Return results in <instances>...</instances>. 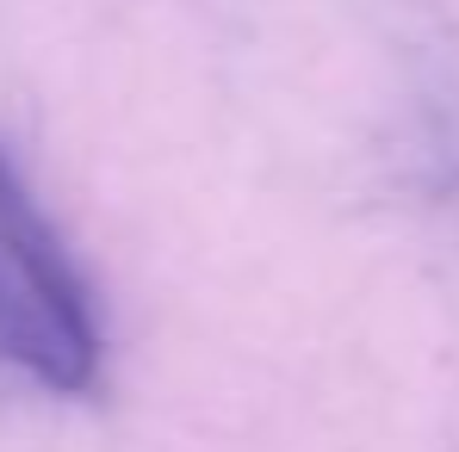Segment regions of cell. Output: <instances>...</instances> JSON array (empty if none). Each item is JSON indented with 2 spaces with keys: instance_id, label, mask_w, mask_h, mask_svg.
<instances>
[{
  "instance_id": "1",
  "label": "cell",
  "mask_w": 459,
  "mask_h": 452,
  "mask_svg": "<svg viewBox=\"0 0 459 452\" xmlns=\"http://www.w3.org/2000/svg\"><path fill=\"white\" fill-rule=\"evenodd\" d=\"M0 360L44 390L81 397L100 384V316L63 235L0 155Z\"/></svg>"
}]
</instances>
